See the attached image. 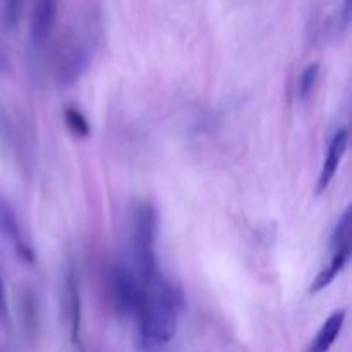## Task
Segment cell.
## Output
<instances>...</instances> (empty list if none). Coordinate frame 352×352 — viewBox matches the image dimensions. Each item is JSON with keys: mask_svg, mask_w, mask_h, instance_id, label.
<instances>
[{"mask_svg": "<svg viewBox=\"0 0 352 352\" xmlns=\"http://www.w3.org/2000/svg\"><path fill=\"white\" fill-rule=\"evenodd\" d=\"M65 285H67L69 332H71L72 344H78L79 333H81L82 305H81V291H79V280H78V275H76L74 272H69Z\"/></svg>", "mask_w": 352, "mask_h": 352, "instance_id": "cell-9", "label": "cell"}, {"mask_svg": "<svg viewBox=\"0 0 352 352\" xmlns=\"http://www.w3.org/2000/svg\"><path fill=\"white\" fill-rule=\"evenodd\" d=\"M58 0H36L31 12L30 21V38L33 47L40 48L50 38L57 21Z\"/></svg>", "mask_w": 352, "mask_h": 352, "instance_id": "cell-5", "label": "cell"}, {"mask_svg": "<svg viewBox=\"0 0 352 352\" xmlns=\"http://www.w3.org/2000/svg\"><path fill=\"white\" fill-rule=\"evenodd\" d=\"M347 144H349V133H347V129H339L333 134L332 141L329 144V150H327V157L323 160L318 184H316V191L318 192L327 191L330 182L336 177L337 168H339L340 162H342L344 155L347 151Z\"/></svg>", "mask_w": 352, "mask_h": 352, "instance_id": "cell-7", "label": "cell"}, {"mask_svg": "<svg viewBox=\"0 0 352 352\" xmlns=\"http://www.w3.org/2000/svg\"><path fill=\"white\" fill-rule=\"evenodd\" d=\"M351 230H352V212L347 208L344 215L340 217L337 222L336 229L332 232V239H330V248L332 253L340 250H351Z\"/></svg>", "mask_w": 352, "mask_h": 352, "instance_id": "cell-11", "label": "cell"}, {"mask_svg": "<svg viewBox=\"0 0 352 352\" xmlns=\"http://www.w3.org/2000/svg\"><path fill=\"white\" fill-rule=\"evenodd\" d=\"M340 26L347 30L351 26V0H344L342 9H340Z\"/></svg>", "mask_w": 352, "mask_h": 352, "instance_id": "cell-15", "label": "cell"}, {"mask_svg": "<svg viewBox=\"0 0 352 352\" xmlns=\"http://www.w3.org/2000/svg\"><path fill=\"white\" fill-rule=\"evenodd\" d=\"M21 9H23V0H3L2 16L7 26H16L21 16Z\"/></svg>", "mask_w": 352, "mask_h": 352, "instance_id": "cell-14", "label": "cell"}, {"mask_svg": "<svg viewBox=\"0 0 352 352\" xmlns=\"http://www.w3.org/2000/svg\"><path fill=\"white\" fill-rule=\"evenodd\" d=\"M344 323H346V309H337V311H333L325 320V323L320 327L318 333L311 340V344H309L306 352H329L332 349L333 344H336L337 337L342 332Z\"/></svg>", "mask_w": 352, "mask_h": 352, "instance_id": "cell-8", "label": "cell"}, {"mask_svg": "<svg viewBox=\"0 0 352 352\" xmlns=\"http://www.w3.org/2000/svg\"><path fill=\"white\" fill-rule=\"evenodd\" d=\"M131 253L134 260V274L141 284L160 274L157 261V212L148 201L134 205L129 220Z\"/></svg>", "mask_w": 352, "mask_h": 352, "instance_id": "cell-2", "label": "cell"}, {"mask_svg": "<svg viewBox=\"0 0 352 352\" xmlns=\"http://www.w3.org/2000/svg\"><path fill=\"white\" fill-rule=\"evenodd\" d=\"M320 76V64L313 62V64L306 65L302 69L301 76L298 79V98L299 100H308L311 96L313 89H315L316 81Z\"/></svg>", "mask_w": 352, "mask_h": 352, "instance_id": "cell-13", "label": "cell"}, {"mask_svg": "<svg viewBox=\"0 0 352 352\" xmlns=\"http://www.w3.org/2000/svg\"><path fill=\"white\" fill-rule=\"evenodd\" d=\"M112 287V301L120 316H134L141 296V282L136 274L127 267L117 265L112 270L110 278Z\"/></svg>", "mask_w": 352, "mask_h": 352, "instance_id": "cell-3", "label": "cell"}, {"mask_svg": "<svg viewBox=\"0 0 352 352\" xmlns=\"http://www.w3.org/2000/svg\"><path fill=\"white\" fill-rule=\"evenodd\" d=\"M64 120H65V126L69 127V131H71L74 136L88 138L89 133H91L88 119H86L85 113H82L79 109H76V107H65Z\"/></svg>", "mask_w": 352, "mask_h": 352, "instance_id": "cell-12", "label": "cell"}, {"mask_svg": "<svg viewBox=\"0 0 352 352\" xmlns=\"http://www.w3.org/2000/svg\"><path fill=\"white\" fill-rule=\"evenodd\" d=\"M0 237H3L7 243L12 244L14 251H16V254L21 260L26 261V263H33V250L21 239V229L19 222H17V217L14 213L12 206L9 205V201L3 196H0Z\"/></svg>", "mask_w": 352, "mask_h": 352, "instance_id": "cell-6", "label": "cell"}, {"mask_svg": "<svg viewBox=\"0 0 352 352\" xmlns=\"http://www.w3.org/2000/svg\"><path fill=\"white\" fill-rule=\"evenodd\" d=\"M89 54L82 45L69 43L60 48L55 60V76L62 86H71L88 69Z\"/></svg>", "mask_w": 352, "mask_h": 352, "instance_id": "cell-4", "label": "cell"}, {"mask_svg": "<svg viewBox=\"0 0 352 352\" xmlns=\"http://www.w3.org/2000/svg\"><path fill=\"white\" fill-rule=\"evenodd\" d=\"M9 308H7V294H6V284H3V278L0 275V318L6 320Z\"/></svg>", "mask_w": 352, "mask_h": 352, "instance_id": "cell-16", "label": "cell"}, {"mask_svg": "<svg viewBox=\"0 0 352 352\" xmlns=\"http://www.w3.org/2000/svg\"><path fill=\"white\" fill-rule=\"evenodd\" d=\"M184 298L181 289L158 274L141 284L136 316V351L164 352L174 339Z\"/></svg>", "mask_w": 352, "mask_h": 352, "instance_id": "cell-1", "label": "cell"}, {"mask_svg": "<svg viewBox=\"0 0 352 352\" xmlns=\"http://www.w3.org/2000/svg\"><path fill=\"white\" fill-rule=\"evenodd\" d=\"M351 258V250H340L332 253L329 265L325 268L318 272V275L315 277V280L309 285V294H318L320 291L329 287L333 280H336L337 275L344 270V267L347 265Z\"/></svg>", "mask_w": 352, "mask_h": 352, "instance_id": "cell-10", "label": "cell"}, {"mask_svg": "<svg viewBox=\"0 0 352 352\" xmlns=\"http://www.w3.org/2000/svg\"><path fill=\"white\" fill-rule=\"evenodd\" d=\"M7 69H9V62H7V58H6V55H3V52L0 50V74L7 72Z\"/></svg>", "mask_w": 352, "mask_h": 352, "instance_id": "cell-17", "label": "cell"}]
</instances>
